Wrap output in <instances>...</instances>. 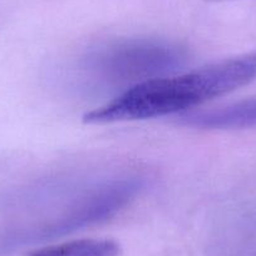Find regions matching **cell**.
<instances>
[{
    "label": "cell",
    "mask_w": 256,
    "mask_h": 256,
    "mask_svg": "<svg viewBox=\"0 0 256 256\" xmlns=\"http://www.w3.org/2000/svg\"><path fill=\"white\" fill-rule=\"evenodd\" d=\"M187 59L186 49L174 42L154 38L120 39L90 49L80 56L76 67V80L94 90L131 88L174 72Z\"/></svg>",
    "instance_id": "2"
},
{
    "label": "cell",
    "mask_w": 256,
    "mask_h": 256,
    "mask_svg": "<svg viewBox=\"0 0 256 256\" xmlns=\"http://www.w3.org/2000/svg\"><path fill=\"white\" fill-rule=\"evenodd\" d=\"M120 245L108 238H80L38 248L28 256H118Z\"/></svg>",
    "instance_id": "4"
},
{
    "label": "cell",
    "mask_w": 256,
    "mask_h": 256,
    "mask_svg": "<svg viewBox=\"0 0 256 256\" xmlns=\"http://www.w3.org/2000/svg\"><path fill=\"white\" fill-rule=\"evenodd\" d=\"M205 2H210V3H221V2H231V0H205Z\"/></svg>",
    "instance_id": "5"
},
{
    "label": "cell",
    "mask_w": 256,
    "mask_h": 256,
    "mask_svg": "<svg viewBox=\"0 0 256 256\" xmlns=\"http://www.w3.org/2000/svg\"><path fill=\"white\" fill-rule=\"evenodd\" d=\"M180 122L201 130H242L256 127V97L212 110L184 113Z\"/></svg>",
    "instance_id": "3"
},
{
    "label": "cell",
    "mask_w": 256,
    "mask_h": 256,
    "mask_svg": "<svg viewBox=\"0 0 256 256\" xmlns=\"http://www.w3.org/2000/svg\"><path fill=\"white\" fill-rule=\"evenodd\" d=\"M255 80L256 50L178 76L140 83L86 113L83 122L107 124L174 114L234 92Z\"/></svg>",
    "instance_id": "1"
}]
</instances>
